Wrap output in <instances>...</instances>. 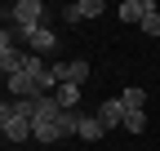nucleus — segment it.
<instances>
[{"instance_id":"8","label":"nucleus","mask_w":160,"mask_h":151,"mask_svg":"<svg viewBox=\"0 0 160 151\" xmlns=\"http://www.w3.org/2000/svg\"><path fill=\"white\" fill-rule=\"evenodd\" d=\"M31 138H36V142H58V138H67V134H62V124H58V120H36Z\"/></svg>"},{"instance_id":"3","label":"nucleus","mask_w":160,"mask_h":151,"mask_svg":"<svg viewBox=\"0 0 160 151\" xmlns=\"http://www.w3.org/2000/svg\"><path fill=\"white\" fill-rule=\"evenodd\" d=\"M31 120H22V116H18V111L5 102V107H0V134H5V142H27L31 138Z\"/></svg>"},{"instance_id":"5","label":"nucleus","mask_w":160,"mask_h":151,"mask_svg":"<svg viewBox=\"0 0 160 151\" xmlns=\"http://www.w3.org/2000/svg\"><path fill=\"white\" fill-rule=\"evenodd\" d=\"M93 116L102 120V129H116V124H125V120H129V107H125V98L116 93V98H102V102H98Z\"/></svg>"},{"instance_id":"6","label":"nucleus","mask_w":160,"mask_h":151,"mask_svg":"<svg viewBox=\"0 0 160 151\" xmlns=\"http://www.w3.org/2000/svg\"><path fill=\"white\" fill-rule=\"evenodd\" d=\"M107 13V5L102 0H71V5L62 9V18L67 22H89V18H102Z\"/></svg>"},{"instance_id":"9","label":"nucleus","mask_w":160,"mask_h":151,"mask_svg":"<svg viewBox=\"0 0 160 151\" xmlns=\"http://www.w3.org/2000/svg\"><path fill=\"white\" fill-rule=\"evenodd\" d=\"M120 98H125L129 111H147V89H142V85H125V89H120Z\"/></svg>"},{"instance_id":"7","label":"nucleus","mask_w":160,"mask_h":151,"mask_svg":"<svg viewBox=\"0 0 160 151\" xmlns=\"http://www.w3.org/2000/svg\"><path fill=\"white\" fill-rule=\"evenodd\" d=\"M116 18H120V22H138V27H142V18H147V0H125V5L116 9Z\"/></svg>"},{"instance_id":"13","label":"nucleus","mask_w":160,"mask_h":151,"mask_svg":"<svg viewBox=\"0 0 160 151\" xmlns=\"http://www.w3.org/2000/svg\"><path fill=\"white\" fill-rule=\"evenodd\" d=\"M147 111H129V120H125V129H129V134H147Z\"/></svg>"},{"instance_id":"11","label":"nucleus","mask_w":160,"mask_h":151,"mask_svg":"<svg viewBox=\"0 0 160 151\" xmlns=\"http://www.w3.org/2000/svg\"><path fill=\"white\" fill-rule=\"evenodd\" d=\"M102 134H107V129H102L98 116H80V138H85V142H98Z\"/></svg>"},{"instance_id":"10","label":"nucleus","mask_w":160,"mask_h":151,"mask_svg":"<svg viewBox=\"0 0 160 151\" xmlns=\"http://www.w3.org/2000/svg\"><path fill=\"white\" fill-rule=\"evenodd\" d=\"M80 89H85V85H58V89H53L58 107H62V111H76V102H80Z\"/></svg>"},{"instance_id":"2","label":"nucleus","mask_w":160,"mask_h":151,"mask_svg":"<svg viewBox=\"0 0 160 151\" xmlns=\"http://www.w3.org/2000/svg\"><path fill=\"white\" fill-rule=\"evenodd\" d=\"M5 22L9 27H45V5L40 0H13V5H5Z\"/></svg>"},{"instance_id":"4","label":"nucleus","mask_w":160,"mask_h":151,"mask_svg":"<svg viewBox=\"0 0 160 151\" xmlns=\"http://www.w3.org/2000/svg\"><path fill=\"white\" fill-rule=\"evenodd\" d=\"M22 62H27V49H22V45H13V36H9V31H0V71H5V80L22 71Z\"/></svg>"},{"instance_id":"1","label":"nucleus","mask_w":160,"mask_h":151,"mask_svg":"<svg viewBox=\"0 0 160 151\" xmlns=\"http://www.w3.org/2000/svg\"><path fill=\"white\" fill-rule=\"evenodd\" d=\"M5 31L13 36V45H27V53H49V49H58V31L45 22V27H9L5 22Z\"/></svg>"},{"instance_id":"12","label":"nucleus","mask_w":160,"mask_h":151,"mask_svg":"<svg viewBox=\"0 0 160 151\" xmlns=\"http://www.w3.org/2000/svg\"><path fill=\"white\" fill-rule=\"evenodd\" d=\"M142 31H147V36H160V9H156V0H147V18H142Z\"/></svg>"}]
</instances>
